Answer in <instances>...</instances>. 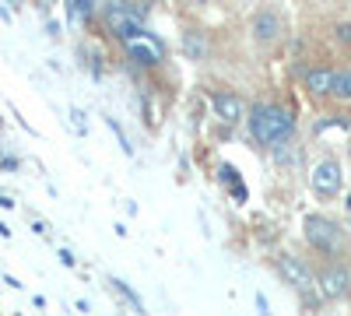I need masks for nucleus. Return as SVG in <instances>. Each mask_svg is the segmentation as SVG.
Instances as JSON below:
<instances>
[{
  "label": "nucleus",
  "instance_id": "f257e3e1",
  "mask_svg": "<svg viewBox=\"0 0 351 316\" xmlns=\"http://www.w3.org/2000/svg\"><path fill=\"white\" fill-rule=\"evenodd\" d=\"M291 130H295V120H291L281 106H256L253 117H250V134H253V141H260V145H267V148L288 141Z\"/></svg>",
  "mask_w": 351,
  "mask_h": 316
},
{
  "label": "nucleus",
  "instance_id": "6ab92c4d",
  "mask_svg": "<svg viewBox=\"0 0 351 316\" xmlns=\"http://www.w3.org/2000/svg\"><path fill=\"white\" fill-rule=\"evenodd\" d=\"M8 4H11V8H21V4H25V0H8Z\"/></svg>",
  "mask_w": 351,
  "mask_h": 316
},
{
  "label": "nucleus",
  "instance_id": "ddd939ff",
  "mask_svg": "<svg viewBox=\"0 0 351 316\" xmlns=\"http://www.w3.org/2000/svg\"><path fill=\"white\" fill-rule=\"evenodd\" d=\"M204 49H208V46H204V39H200V36H193V32H186V36H183V53L190 56V60H200Z\"/></svg>",
  "mask_w": 351,
  "mask_h": 316
},
{
  "label": "nucleus",
  "instance_id": "20e7f679",
  "mask_svg": "<svg viewBox=\"0 0 351 316\" xmlns=\"http://www.w3.org/2000/svg\"><path fill=\"white\" fill-rule=\"evenodd\" d=\"M141 21H144V8H137V4H109V11H106V25L116 39H127L130 32H137Z\"/></svg>",
  "mask_w": 351,
  "mask_h": 316
},
{
  "label": "nucleus",
  "instance_id": "6e6552de",
  "mask_svg": "<svg viewBox=\"0 0 351 316\" xmlns=\"http://www.w3.org/2000/svg\"><path fill=\"white\" fill-rule=\"evenodd\" d=\"M211 106H215V112H218L221 123H239V120H243V102H239L236 95L215 92V95H211Z\"/></svg>",
  "mask_w": 351,
  "mask_h": 316
},
{
  "label": "nucleus",
  "instance_id": "2eb2a0df",
  "mask_svg": "<svg viewBox=\"0 0 351 316\" xmlns=\"http://www.w3.org/2000/svg\"><path fill=\"white\" fill-rule=\"evenodd\" d=\"M71 117H74V120H71V123H74V130L81 134V130H84V112H81V109H71Z\"/></svg>",
  "mask_w": 351,
  "mask_h": 316
},
{
  "label": "nucleus",
  "instance_id": "aec40b11",
  "mask_svg": "<svg viewBox=\"0 0 351 316\" xmlns=\"http://www.w3.org/2000/svg\"><path fill=\"white\" fill-rule=\"evenodd\" d=\"M348 292H351V289H348Z\"/></svg>",
  "mask_w": 351,
  "mask_h": 316
},
{
  "label": "nucleus",
  "instance_id": "4468645a",
  "mask_svg": "<svg viewBox=\"0 0 351 316\" xmlns=\"http://www.w3.org/2000/svg\"><path fill=\"white\" fill-rule=\"evenodd\" d=\"M109 284H112V289H116V292H120V295L127 299V306H130V309H137V313L144 309V306H141V295H134V292H130V284H127V281H120V278H112Z\"/></svg>",
  "mask_w": 351,
  "mask_h": 316
},
{
  "label": "nucleus",
  "instance_id": "9d476101",
  "mask_svg": "<svg viewBox=\"0 0 351 316\" xmlns=\"http://www.w3.org/2000/svg\"><path fill=\"white\" fill-rule=\"evenodd\" d=\"M64 4H67V21L74 28H81L88 18H92V11H95V0H64Z\"/></svg>",
  "mask_w": 351,
  "mask_h": 316
},
{
  "label": "nucleus",
  "instance_id": "1a4fd4ad",
  "mask_svg": "<svg viewBox=\"0 0 351 316\" xmlns=\"http://www.w3.org/2000/svg\"><path fill=\"white\" fill-rule=\"evenodd\" d=\"M278 32H281V18H278V14L260 11V14L253 18V36H256L260 42H274Z\"/></svg>",
  "mask_w": 351,
  "mask_h": 316
},
{
  "label": "nucleus",
  "instance_id": "7ed1b4c3",
  "mask_svg": "<svg viewBox=\"0 0 351 316\" xmlns=\"http://www.w3.org/2000/svg\"><path fill=\"white\" fill-rule=\"evenodd\" d=\"M123 46H127V53H130V60H137V64H144V67H155V64L165 60V46H162V39L152 36V32H144V28L130 32V36L123 39Z\"/></svg>",
  "mask_w": 351,
  "mask_h": 316
},
{
  "label": "nucleus",
  "instance_id": "423d86ee",
  "mask_svg": "<svg viewBox=\"0 0 351 316\" xmlns=\"http://www.w3.org/2000/svg\"><path fill=\"white\" fill-rule=\"evenodd\" d=\"M313 190L324 193V197H330V193L341 190V165H337L334 158H327V162L316 165V172H313Z\"/></svg>",
  "mask_w": 351,
  "mask_h": 316
},
{
  "label": "nucleus",
  "instance_id": "0eeeda50",
  "mask_svg": "<svg viewBox=\"0 0 351 316\" xmlns=\"http://www.w3.org/2000/svg\"><path fill=\"white\" fill-rule=\"evenodd\" d=\"M348 289H351V274L344 267H327L319 274V292H324V299H341V295H348Z\"/></svg>",
  "mask_w": 351,
  "mask_h": 316
},
{
  "label": "nucleus",
  "instance_id": "f03ea898",
  "mask_svg": "<svg viewBox=\"0 0 351 316\" xmlns=\"http://www.w3.org/2000/svg\"><path fill=\"white\" fill-rule=\"evenodd\" d=\"M302 232H306V243L316 246L319 253H337L341 250V228L324 215H309L302 221Z\"/></svg>",
  "mask_w": 351,
  "mask_h": 316
},
{
  "label": "nucleus",
  "instance_id": "f8f14e48",
  "mask_svg": "<svg viewBox=\"0 0 351 316\" xmlns=\"http://www.w3.org/2000/svg\"><path fill=\"white\" fill-rule=\"evenodd\" d=\"M330 95L351 102V71H337V74H334V81H330Z\"/></svg>",
  "mask_w": 351,
  "mask_h": 316
},
{
  "label": "nucleus",
  "instance_id": "39448f33",
  "mask_svg": "<svg viewBox=\"0 0 351 316\" xmlns=\"http://www.w3.org/2000/svg\"><path fill=\"white\" fill-rule=\"evenodd\" d=\"M278 271H281V278L291 284V289H299V292L313 289V271L299 260V256H281V260H278Z\"/></svg>",
  "mask_w": 351,
  "mask_h": 316
},
{
  "label": "nucleus",
  "instance_id": "f3484780",
  "mask_svg": "<svg viewBox=\"0 0 351 316\" xmlns=\"http://www.w3.org/2000/svg\"><path fill=\"white\" fill-rule=\"evenodd\" d=\"M221 180H228V183H239V180H236V169H232V165H221Z\"/></svg>",
  "mask_w": 351,
  "mask_h": 316
},
{
  "label": "nucleus",
  "instance_id": "dca6fc26",
  "mask_svg": "<svg viewBox=\"0 0 351 316\" xmlns=\"http://www.w3.org/2000/svg\"><path fill=\"white\" fill-rule=\"evenodd\" d=\"M337 39H341L344 46H351V25H337Z\"/></svg>",
  "mask_w": 351,
  "mask_h": 316
},
{
  "label": "nucleus",
  "instance_id": "a211bd4d",
  "mask_svg": "<svg viewBox=\"0 0 351 316\" xmlns=\"http://www.w3.org/2000/svg\"><path fill=\"white\" fill-rule=\"evenodd\" d=\"M60 264H64V267H74V256H71V250H60Z\"/></svg>",
  "mask_w": 351,
  "mask_h": 316
},
{
  "label": "nucleus",
  "instance_id": "9b49d317",
  "mask_svg": "<svg viewBox=\"0 0 351 316\" xmlns=\"http://www.w3.org/2000/svg\"><path fill=\"white\" fill-rule=\"evenodd\" d=\"M330 81H334V71H306V88L313 95H330Z\"/></svg>",
  "mask_w": 351,
  "mask_h": 316
}]
</instances>
